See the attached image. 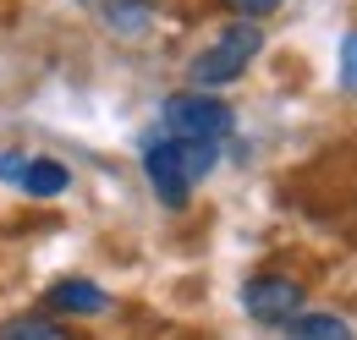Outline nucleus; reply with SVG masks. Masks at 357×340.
<instances>
[{
	"label": "nucleus",
	"mask_w": 357,
	"mask_h": 340,
	"mask_svg": "<svg viewBox=\"0 0 357 340\" xmlns=\"http://www.w3.org/2000/svg\"><path fill=\"white\" fill-rule=\"evenodd\" d=\"M215 154L220 148H204V143H176V137H154L143 148V176L154 187V198L165 209H187L192 187L215 170Z\"/></svg>",
	"instance_id": "nucleus-1"
},
{
	"label": "nucleus",
	"mask_w": 357,
	"mask_h": 340,
	"mask_svg": "<svg viewBox=\"0 0 357 340\" xmlns=\"http://www.w3.org/2000/svg\"><path fill=\"white\" fill-rule=\"evenodd\" d=\"M236 127V110L215 99V93H176L165 105V137L176 143H204V148H220Z\"/></svg>",
	"instance_id": "nucleus-2"
},
{
	"label": "nucleus",
	"mask_w": 357,
	"mask_h": 340,
	"mask_svg": "<svg viewBox=\"0 0 357 340\" xmlns=\"http://www.w3.org/2000/svg\"><path fill=\"white\" fill-rule=\"evenodd\" d=\"M264 49V33H259V22H231L220 39L209 44L198 61H192V83L198 88H220V83H236L248 66H253V55Z\"/></svg>",
	"instance_id": "nucleus-3"
},
{
	"label": "nucleus",
	"mask_w": 357,
	"mask_h": 340,
	"mask_svg": "<svg viewBox=\"0 0 357 340\" xmlns=\"http://www.w3.org/2000/svg\"><path fill=\"white\" fill-rule=\"evenodd\" d=\"M303 286L291 280V275H253L248 286H242V307L259 318V324H286V318H297L303 313Z\"/></svg>",
	"instance_id": "nucleus-4"
},
{
	"label": "nucleus",
	"mask_w": 357,
	"mask_h": 340,
	"mask_svg": "<svg viewBox=\"0 0 357 340\" xmlns=\"http://www.w3.org/2000/svg\"><path fill=\"white\" fill-rule=\"evenodd\" d=\"M0 176L11 187H22L28 198H61L72 187V170L61 160H22V154H0Z\"/></svg>",
	"instance_id": "nucleus-5"
},
{
	"label": "nucleus",
	"mask_w": 357,
	"mask_h": 340,
	"mask_svg": "<svg viewBox=\"0 0 357 340\" xmlns=\"http://www.w3.org/2000/svg\"><path fill=\"white\" fill-rule=\"evenodd\" d=\"M45 307L50 313H72V318H99V313H110V297L93 280H61V286L45 291Z\"/></svg>",
	"instance_id": "nucleus-6"
},
{
	"label": "nucleus",
	"mask_w": 357,
	"mask_h": 340,
	"mask_svg": "<svg viewBox=\"0 0 357 340\" xmlns=\"http://www.w3.org/2000/svg\"><path fill=\"white\" fill-rule=\"evenodd\" d=\"M286 340H352V330L335 313H297L286 318Z\"/></svg>",
	"instance_id": "nucleus-7"
},
{
	"label": "nucleus",
	"mask_w": 357,
	"mask_h": 340,
	"mask_svg": "<svg viewBox=\"0 0 357 340\" xmlns=\"http://www.w3.org/2000/svg\"><path fill=\"white\" fill-rule=\"evenodd\" d=\"M0 340H72V330H61L45 313H28V318H11V324L0 330Z\"/></svg>",
	"instance_id": "nucleus-8"
},
{
	"label": "nucleus",
	"mask_w": 357,
	"mask_h": 340,
	"mask_svg": "<svg viewBox=\"0 0 357 340\" xmlns=\"http://www.w3.org/2000/svg\"><path fill=\"white\" fill-rule=\"evenodd\" d=\"M220 6L236 17V22H264V17L280 6V0H220Z\"/></svg>",
	"instance_id": "nucleus-9"
},
{
	"label": "nucleus",
	"mask_w": 357,
	"mask_h": 340,
	"mask_svg": "<svg viewBox=\"0 0 357 340\" xmlns=\"http://www.w3.org/2000/svg\"><path fill=\"white\" fill-rule=\"evenodd\" d=\"M341 88H347V93H357V28L341 39Z\"/></svg>",
	"instance_id": "nucleus-10"
}]
</instances>
